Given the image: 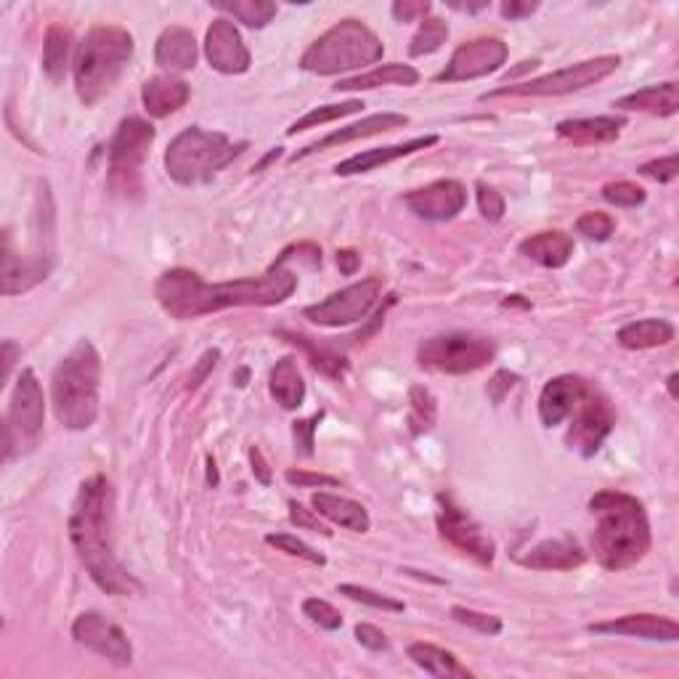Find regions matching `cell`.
Segmentation results:
<instances>
[{
  "label": "cell",
  "instance_id": "48",
  "mask_svg": "<svg viewBox=\"0 0 679 679\" xmlns=\"http://www.w3.org/2000/svg\"><path fill=\"white\" fill-rule=\"evenodd\" d=\"M638 173L645 175V179L656 181V183H671V181L677 179V173H679V157L677 155L658 157V160H651V162L640 165Z\"/></svg>",
  "mask_w": 679,
  "mask_h": 679
},
{
  "label": "cell",
  "instance_id": "32",
  "mask_svg": "<svg viewBox=\"0 0 679 679\" xmlns=\"http://www.w3.org/2000/svg\"><path fill=\"white\" fill-rule=\"evenodd\" d=\"M409 658H412L420 669H425L427 675H433L438 679H473L475 677L468 666H462L460 660H457L454 653L444 651V647H438V645H431V642H414V645H409Z\"/></svg>",
  "mask_w": 679,
  "mask_h": 679
},
{
  "label": "cell",
  "instance_id": "15",
  "mask_svg": "<svg viewBox=\"0 0 679 679\" xmlns=\"http://www.w3.org/2000/svg\"><path fill=\"white\" fill-rule=\"evenodd\" d=\"M72 638L85 651L96 653V656L109 660L112 666H131L133 664V645L128 634L122 632L114 621L101 616L99 610H85L72 623Z\"/></svg>",
  "mask_w": 679,
  "mask_h": 679
},
{
  "label": "cell",
  "instance_id": "27",
  "mask_svg": "<svg viewBox=\"0 0 679 679\" xmlns=\"http://www.w3.org/2000/svg\"><path fill=\"white\" fill-rule=\"evenodd\" d=\"M197 40H194V33L186 27H168L160 35L155 48V61L157 66L168 70L170 75L173 72H189L197 66Z\"/></svg>",
  "mask_w": 679,
  "mask_h": 679
},
{
  "label": "cell",
  "instance_id": "40",
  "mask_svg": "<svg viewBox=\"0 0 679 679\" xmlns=\"http://www.w3.org/2000/svg\"><path fill=\"white\" fill-rule=\"evenodd\" d=\"M446 38H449V24L438 16H427L422 20L417 35L412 38V46H409V53L412 57H427V53H436L440 46H444Z\"/></svg>",
  "mask_w": 679,
  "mask_h": 679
},
{
  "label": "cell",
  "instance_id": "10",
  "mask_svg": "<svg viewBox=\"0 0 679 679\" xmlns=\"http://www.w3.org/2000/svg\"><path fill=\"white\" fill-rule=\"evenodd\" d=\"M43 425H46L43 388L33 369H22L3 422V462L22 451V446H33L43 433Z\"/></svg>",
  "mask_w": 679,
  "mask_h": 679
},
{
  "label": "cell",
  "instance_id": "34",
  "mask_svg": "<svg viewBox=\"0 0 679 679\" xmlns=\"http://www.w3.org/2000/svg\"><path fill=\"white\" fill-rule=\"evenodd\" d=\"M675 324L666 319H642L619 329V345L627 351H651L675 340Z\"/></svg>",
  "mask_w": 679,
  "mask_h": 679
},
{
  "label": "cell",
  "instance_id": "5",
  "mask_svg": "<svg viewBox=\"0 0 679 679\" xmlns=\"http://www.w3.org/2000/svg\"><path fill=\"white\" fill-rule=\"evenodd\" d=\"M133 59V35L118 24H99L81 40L75 53V90L85 107L107 99Z\"/></svg>",
  "mask_w": 679,
  "mask_h": 679
},
{
  "label": "cell",
  "instance_id": "1",
  "mask_svg": "<svg viewBox=\"0 0 679 679\" xmlns=\"http://www.w3.org/2000/svg\"><path fill=\"white\" fill-rule=\"evenodd\" d=\"M295 253L298 244L287 247L279 255V260L271 263V268L260 277L216 281V284L205 281L189 268H170L157 279L155 298L165 314L179 322L199 319V316L240 308V305H258V308L281 305L298 290V274L287 268V263L295 258Z\"/></svg>",
  "mask_w": 679,
  "mask_h": 679
},
{
  "label": "cell",
  "instance_id": "31",
  "mask_svg": "<svg viewBox=\"0 0 679 679\" xmlns=\"http://www.w3.org/2000/svg\"><path fill=\"white\" fill-rule=\"evenodd\" d=\"M72 53H77L72 29H66L64 24H51L46 33V43H43V70L53 83L64 81L70 64H75Z\"/></svg>",
  "mask_w": 679,
  "mask_h": 679
},
{
  "label": "cell",
  "instance_id": "33",
  "mask_svg": "<svg viewBox=\"0 0 679 679\" xmlns=\"http://www.w3.org/2000/svg\"><path fill=\"white\" fill-rule=\"evenodd\" d=\"M420 83V72L414 70L412 64H380L369 72H361L356 77H348V81H340L338 85H332L335 90H372L380 88V85H417Z\"/></svg>",
  "mask_w": 679,
  "mask_h": 679
},
{
  "label": "cell",
  "instance_id": "41",
  "mask_svg": "<svg viewBox=\"0 0 679 679\" xmlns=\"http://www.w3.org/2000/svg\"><path fill=\"white\" fill-rule=\"evenodd\" d=\"M338 595L353 599V603L369 605V608H375V610H390V614H401V610H403L401 599H396V597H390V595H383V592L369 590V586L340 584L338 586Z\"/></svg>",
  "mask_w": 679,
  "mask_h": 679
},
{
  "label": "cell",
  "instance_id": "52",
  "mask_svg": "<svg viewBox=\"0 0 679 679\" xmlns=\"http://www.w3.org/2000/svg\"><path fill=\"white\" fill-rule=\"evenodd\" d=\"M284 478L298 488H316V486H340L338 478L324 473H305V470H287Z\"/></svg>",
  "mask_w": 679,
  "mask_h": 679
},
{
  "label": "cell",
  "instance_id": "13",
  "mask_svg": "<svg viewBox=\"0 0 679 679\" xmlns=\"http://www.w3.org/2000/svg\"><path fill=\"white\" fill-rule=\"evenodd\" d=\"M438 512H436V525L440 539L449 542L451 547L460 549L462 555L473 558L478 566L492 568L494 558H497V544L492 536L483 531V525L470 516L468 510H462L454 499L438 494Z\"/></svg>",
  "mask_w": 679,
  "mask_h": 679
},
{
  "label": "cell",
  "instance_id": "22",
  "mask_svg": "<svg viewBox=\"0 0 679 679\" xmlns=\"http://www.w3.org/2000/svg\"><path fill=\"white\" fill-rule=\"evenodd\" d=\"M590 383L579 375H560L542 388L539 396V420L544 427H558L568 420L571 409L577 407Z\"/></svg>",
  "mask_w": 679,
  "mask_h": 679
},
{
  "label": "cell",
  "instance_id": "12",
  "mask_svg": "<svg viewBox=\"0 0 679 679\" xmlns=\"http://www.w3.org/2000/svg\"><path fill=\"white\" fill-rule=\"evenodd\" d=\"M157 131L151 122L141 118H125L109 141V179L112 186H120L122 192L138 189V168L149 155L155 144Z\"/></svg>",
  "mask_w": 679,
  "mask_h": 679
},
{
  "label": "cell",
  "instance_id": "14",
  "mask_svg": "<svg viewBox=\"0 0 679 679\" xmlns=\"http://www.w3.org/2000/svg\"><path fill=\"white\" fill-rule=\"evenodd\" d=\"M383 295V281L380 277H366L356 281V284H348L342 290L332 292L322 303L308 305L303 311L305 319H311L319 327H348V324H356L369 314L377 305V300Z\"/></svg>",
  "mask_w": 679,
  "mask_h": 679
},
{
  "label": "cell",
  "instance_id": "24",
  "mask_svg": "<svg viewBox=\"0 0 679 679\" xmlns=\"http://www.w3.org/2000/svg\"><path fill=\"white\" fill-rule=\"evenodd\" d=\"M189 96H192L189 83L175 75H157L151 77V81H146L144 88H141L144 109L157 120L170 118V114L179 112L181 107H186Z\"/></svg>",
  "mask_w": 679,
  "mask_h": 679
},
{
  "label": "cell",
  "instance_id": "47",
  "mask_svg": "<svg viewBox=\"0 0 679 679\" xmlns=\"http://www.w3.org/2000/svg\"><path fill=\"white\" fill-rule=\"evenodd\" d=\"M475 189H478L481 216L486 218L488 223H499V220L505 218V210H507L505 197H501L497 189L488 186V183H483V181H478V186H475Z\"/></svg>",
  "mask_w": 679,
  "mask_h": 679
},
{
  "label": "cell",
  "instance_id": "61",
  "mask_svg": "<svg viewBox=\"0 0 679 679\" xmlns=\"http://www.w3.org/2000/svg\"><path fill=\"white\" fill-rule=\"evenodd\" d=\"M207 481H210L213 486L218 483V470H216V460H213V457H207Z\"/></svg>",
  "mask_w": 679,
  "mask_h": 679
},
{
  "label": "cell",
  "instance_id": "53",
  "mask_svg": "<svg viewBox=\"0 0 679 679\" xmlns=\"http://www.w3.org/2000/svg\"><path fill=\"white\" fill-rule=\"evenodd\" d=\"M356 640H359V645L366 647V651H375V653L388 651L390 647V642H388V638H385L383 629L372 627V623H359Z\"/></svg>",
  "mask_w": 679,
  "mask_h": 679
},
{
  "label": "cell",
  "instance_id": "23",
  "mask_svg": "<svg viewBox=\"0 0 679 679\" xmlns=\"http://www.w3.org/2000/svg\"><path fill=\"white\" fill-rule=\"evenodd\" d=\"M438 141L440 138L436 136V133H431V136L403 141V144H390V146H377V149H366V151H361V155H353V157H348V160L335 165V173L338 175L369 173V170H377V168H383V165L401 160V157L414 155V151L427 149V146H436Z\"/></svg>",
  "mask_w": 679,
  "mask_h": 679
},
{
  "label": "cell",
  "instance_id": "11",
  "mask_svg": "<svg viewBox=\"0 0 679 679\" xmlns=\"http://www.w3.org/2000/svg\"><path fill=\"white\" fill-rule=\"evenodd\" d=\"M568 422H571L566 433L568 449H573L584 460H590V457H595L603 449L605 438L614 433L616 409L608 396L590 383V388L584 390V396H581L577 407L568 414Z\"/></svg>",
  "mask_w": 679,
  "mask_h": 679
},
{
  "label": "cell",
  "instance_id": "59",
  "mask_svg": "<svg viewBox=\"0 0 679 679\" xmlns=\"http://www.w3.org/2000/svg\"><path fill=\"white\" fill-rule=\"evenodd\" d=\"M16 345L11 340H5L3 342V380H9V375H11V366H14V361H16Z\"/></svg>",
  "mask_w": 679,
  "mask_h": 679
},
{
  "label": "cell",
  "instance_id": "36",
  "mask_svg": "<svg viewBox=\"0 0 679 679\" xmlns=\"http://www.w3.org/2000/svg\"><path fill=\"white\" fill-rule=\"evenodd\" d=\"M277 335L279 338H284L287 342H292V345L303 348L305 356H308L311 361V366L319 369L322 375L332 377V380H342V377H345V372H348L345 353L335 351V348H329V345H322V342L305 338V335H300V332H284V329H279Z\"/></svg>",
  "mask_w": 679,
  "mask_h": 679
},
{
  "label": "cell",
  "instance_id": "60",
  "mask_svg": "<svg viewBox=\"0 0 679 679\" xmlns=\"http://www.w3.org/2000/svg\"><path fill=\"white\" fill-rule=\"evenodd\" d=\"M457 11H468V14H475V11L488 9V0H481V3H451Z\"/></svg>",
  "mask_w": 679,
  "mask_h": 679
},
{
  "label": "cell",
  "instance_id": "58",
  "mask_svg": "<svg viewBox=\"0 0 679 679\" xmlns=\"http://www.w3.org/2000/svg\"><path fill=\"white\" fill-rule=\"evenodd\" d=\"M338 266H340V274H345V277H353V274H356L359 266H361V255L356 253V250H340Z\"/></svg>",
  "mask_w": 679,
  "mask_h": 679
},
{
  "label": "cell",
  "instance_id": "25",
  "mask_svg": "<svg viewBox=\"0 0 679 679\" xmlns=\"http://www.w3.org/2000/svg\"><path fill=\"white\" fill-rule=\"evenodd\" d=\"M623 125H627V120L619 118V114H599V118L562 120L555 131H558L560 138L571 141L577 146H599L614 144Z\"/></svg>",
  "mask_w": 679,
  "mask_h": 679
},
{
  "label": "cell",
  "instance_id": "28",
  "mask_svg": "<svg viewBox=\"0 0 679 679\" xmlns=\"http://www.w3.org/2000/svg\"><path fill=\"white\" fill-rule=\"evenodd\" d=\"M311 505H314V510L319 512L322 518H327L329 523L353 531V534H366L372 525L369 512H366L364 505H359V501L353 499L338 497V494L316 492L314 497H311Z\"/></svg>",
  "mask_w": 679,
  "mask_h": 679
},
{
  "label": "cell",
  "instance_id": "49",
  "mask_svg": "<svg viewBox=\"0 0 679 679\" xmlns=\"http://www.w3.org/2000/svg\"><path fill=\"white\" fill-rule=\"evenodd\" d=\"M287 507H290V520L298 525V529L314 531V534H322V536H332L329 525L322 523V516L316 510H305V507L298 505L295 499H292Z\"/></svg>",
  "mask_w": 679,
  "mask_h": 679
},
{
  "label": "cell",
  "instance_id": "56",
  "mask_svg": "<svg viewBox=\"0 0 679 679\" xmlns=\"http://www.w3.org/2000/svg\"><path fill=\"white\" fill-rule=\"evenodd\" d=\"M499 11L505 20L520 22V20H525V16L534 14V11H539V3H520V0H510V3H501Z\"/></svg>",
  "mask_w": 679,
  "mask_h": 679
},
{
  "label": "cell",
  "instance_id": "16",
  "mask_svg": "<svg viewBox=\"0 0 679 679\" xmlns=\"http://www.w3.org/2000/svg\"><path fill=\"white\" fill-rule=\"evenodd\" d=\"M507 61V43L499 38H475L462 43L451 53L446 70L436 75L438 83H464L499 72Z\"/></svg>",
  "mask_w": 679,
  "mask_h": 679
},
{
  "label": "cell",
  "instance_id": "51",
  "mask_svg": "<svg viewBox=\"0 0 679 679\" xmlns=\"http://www.w3.org/2000/svg\"><path fill=\"white\" fill-rule=\"evenodd\" d=\"M390 11L399 22H422L433 11V3H427V0H399V3L390 5Z\"/></svg>",
  "mask_w": 679,
  "mask_h": 679
},
{
  "label": "cell",
  "instance_id": "50",
  "mask_svg": "<svg viewBox=\"0 0 679 679\" xmlns=\"http://www.w3.org/2000/svg\"><path fill=\"white\" fill-rule=\"evenodd\" d=\"M322 420H324V412L314 414L311 420H300V422H295V425H292V436H295L298 451L303 457L314 454V433H316V427H319Z\"/></svg>",
  "mask_w": 679,
  "mask_h": 679
},
{
  "label": "cell",
  "instance_id": "7",
  "mask_svg": "<svg viewBox=\"0 0 679 679\" xmlns=\"http://www.w3.org/2000/svg\"><path fill=\"white\" fill-rule=\"evenodd\" d=\"M244 149H247L244 141L234 144L223 133L192 125L168 144L165 170L179 186H199V183L216 179L220 170L234 162Z\"/></svg>",
  "mask_w": 679,
  "mask_h": 679
},
{
  "label": "cell",
  "instance_id": "9",
  "mask_svg": "<svg viewBox=\"0 0 679 679\" xmlns=\"http://www.w3.org/2000/svg\"><path fill=\"white\" fill-rule=\"evenodd\" d=\"M621 59L619 57H597L579 61V64L566 66V70L549 72V75L536 77V81H525L520 85H501V88L492 90V94H483L481 99H501V96H531V99H547V96H566L573 90H584L590 85L605 81L608 75H614L619 70Z\"/></svg>",
  "mask_w": 679,
  "mask_h": 679
},
{
  "label": "cell",
  "instance_id": "62",
  "mask_svg": "<svg viewBox=\"0 0 679 679\" xmlns=\"http://www.w3.org/2000/svg\"><path fill=\"white\" fill-rule=\"evenodd\" d=\"M505 305L510 308V305H520V308H531V303H525V300H520V295H512L505 300Z\"/></svg>",
  "mask_w": 679,
  "mask_h": 679
},
{
  "label": "cell",
  "instance_id": "20",
  "mask_svg": "<svg viewBox=\"0 0 679 679\" xmlns=\"http://www.w3.org/2000/svg\"><path fill=\"white\" fill-rule=\"evenodd\" d=\"M590 632L595 634H619V638H640L651 642H677L679 623L675 619L656 614H629L614 621L590 623Z\"/></svg>",
  "mask_w": 679,
  "mask_h": 679
},
{
  "label": "cell",
  "instance_id": "21",
  "mask_svg": "<svg viewBox=\"0 0 679 679\" xmlns=\"http://www.w3.org/2000/svg\"><path fill=\"white\" fill-rule=\"evenodd\" d=\"M51 274V255H16L11 244L3 247V271H0V292L22 295L38 287Z\"/></svg>",
  "mask_w": 679,
  "mask_h": 679
},
{
  "label": "cell",
  "instance_id": "55",
  "mask_svg": "<svg viewBox=\"0 0 679 679\" xmlns=\"http://www.w3.org/2000/svg\"><path fill=\"white\" fill-rule=\"evenodd\" d=\"M516 383H518V375H512V372H497V375L492 377V383H488V396H492V401L501 403L507 390H510Z\"/></svg>",
  "mask_w": 679,
  "mask_h": 679
},
{
  "label": "cell",
  "instance_id": "46",
  "mask_svg": "<svg viewBox=\"0 0 679 679\" xmlns=\"http://www.w3.org/2000/svg\"><path fill=\"white\" fill-rule=\"evenodd\" d=\"M303 614L308 616V621H314L316 627L327 629V632H335V629L342 627V616L327 603V599L308 597L303 603Z\"/></svg>",
  "mask_w": 679,
  "mask_h": 679
},
{
  "label": "cell",
  "instance_id": "35",
  "mask_svg": "<svg viewBox=\"0 0 679 679\" xmlns=\"http://www.w3.org/2000/svg\"><path fill=\"white\" fill-rule=\"evenodd\" d=\"M268 388H271V396L277 399L279 407L287 409V412H295V409L303 407L305 383L295 359L287 356L277 361V366L271 369V377H268Z\"/></svg>",
  "mask_w": 679,
  "mask_h": 679
},
{
  "label": "cell",
  "instance_id": "8",
  "mask_svg": "<svg viewBox=\"0 0 679 679\" xmlns=\"http://www.w3.org/2000/svg\"><path fill=\"white\" fill-rule=\"evenodd\" d=\"M497 356V345L492 338L478 332H440L422 340L417 361L422 369L440 372V375H470L488 366Z\"/></svg>",
  "mask_w": 679,
  "mask_h": 679
},
{
  "label": "cell",
  "instance_id": "45",
  "mask_svg": "<svg viewBox=\"0 0 679 679\" xmlns=\"http://www.w3.org/2000/svg\"><path fill=\"white\" fill-rule=\"evenodd\" d=\"M603 199L616 207H640V205H645L647 194H645V189L638 186V183L616 181V183H608V186H603Z\"/></svg>",
  "mask_w": 679,
  "mask_h": 679
},
{
  "label": "cell",
  "instance_id": "39",
  "mask_svg": "<svg viewBox=\"0 0 679 679\" xmlns=\"http://www.w3.org/2000/svg\"><path fill=\"white\" fill-rule=\"evenodd\" d=\"M409 403H412V412H409V431H412L414 436L433 431L438 417V407L431 390L422 388V385H412V390H409Z\"/></svg>",
  "mask_w": 679,
  "mask_h": 679
},
{
  "label": "cell",
  "instance_id": "37",
  "mask_svg": "<svg viewBox=\"0 0 679 679\" xmlns=\"http://www.w3.org/2000/svg\"><path fill=\"white\" fill-rule=\"evenodd\" d=\"M218 11L231 14L237 22L247 24L253 29H263L268 22H274L277 16V3H268V0H226V3H216Z\"/></svg>",
  "mask_w": 679,
  "mask_h": 679
},
{
  "label": "cell",
  "instance_id": "18",
  "mask_svg": "<svg viewBox=\"0 0 679 679\" xmlns=\"http://www.w3.org/2000/svg\"><path fill=\"white\" fill-rule=\"evenodd\" d=\"M205 57L220 75H244L253 64L250 48L244 46L240 29L229 20H216L207 27Z\"/></svg>",
  "mask_w": 679,
  "mask_h": 679
},
{
  "label": "cell",
  "instance_id": "38",
  "mask_svg": "<svg viewBox=\"0 0 679 679\" xmlns=\"http://www.w3.org/2000/svg\"><path fill=\"white\" fill-rule=\"evenodd\" d=\"M364 107L366 104L361 99H351V101H342V104H327V107H316V109H311L308 114H303V118L292 122V128L287 131V136H295V133L311 131V128H322V125H327V122L348 118V114H356Z\"/></svg>",
  "mask_w": 679,
  "mask_h": 679
},
{
  "label": "cell",
  "instance_id": "29",
  "mask_svg": "<svg viewBox=\"0 0 679 679\" xmlns=\"http://www.w3.org/2000/svg\"><path fill=\"white\" fill-rule=\"evenodd\" d=\"M614 107L623 109V112H645L656 114V118H671L679 109V85L675 81L651 85V88H642L623 96Z\"/></svg>",
  "mask_w": 679,
  "mask_h": 679
},
{
  "label": "cell",
  "instance_id": "63",
  "mask_svg": "<svg viewBox=\"0 0 679 679\" xmlns=\"http://www.w3.org/2000/svg\"><path fill=\"white\" fill-rule=\"evenodd\" d=\"M666 385H669L671 399H677V375H671V377H669V383H666Z\"/></svg>",
  "mask_w": 679,
  "mask_h": 679
},
{
  "label": "cell",
  "instance_id": "43",
  "mask_svg": "<svg viewBox=\"0 0 679 679\" xmlns=\"http://www.w3.org/2000/svg\"><path fill=\"white\" fill-rule=\"evenodd\" d=\"M577 231L590 242H608L616 234V220L608 213H584L577 220Z\"/></svg>",
  "mask_w": 679,
  "mask_h": 679
},
{
  "label": "cell",
  "instance_id": "19",
  "mask_svg": "<svg viewBox=\"0 0 679 679\" xmlns=\"http://www.w3.org/2000/svg\"><path fill=\"white\" fill-rule=\"evenodd\" d=\"M407 125H409V118H407V114H399V112L372 114V118H364L361 122H353V125L340 128V131H332V133H329V136H324V138H319V141H314V144L305 146V149L295 151V155L290 157V162L305 160V157L316 155V151L329 149V146H342V144H351V141H359V138L380 136V133L399 131V128H407Z\"/></svg>",
  "mask_w": 679,
  "mask_h": 679
},
{
  "label": "cell",
  "instance_id": "4",
  "mask_svg": "<svg viewBox=\"0 0 679 679\" xmlns=\"http://www.w3.org/2000/svg\"><path fill=\"white\" fill-rule=\"evenodd\" d=\"M101 356L90 340H81L53 369L51 403L59 425L88 431L99 417Z\"/></svg>",
  "mask_w": 679,
  "mask_h": 679
},
{
  "label": "cell",
  "instance_id": "44",
  "mask_svg": "<svg viewBox=\"0 0 679 679\" xmlns=\"http://www.w3.org/2000/svg\"><path fill=\"white\" fill-rule=\"evenodd\" d=\"M266 544L277 547L279 553H287L290 558H300V560L311 562V566H324V562H327V558H324L322 553H316L314 547H308V544L300 542L298 536H292V534H268Z\"/></svg>",
  "mask_w": 679,
  "mask_h": 679
},
{
  "label": "cell",
  "instance_id": "26",
  "mask_svg": "<svg viewBox=\"0 0 679 679\" xmlns=\"http://www.w3.org/2000/svg\"><path fill=\"white\" fill-rule=\"evenodd\" d=\"M584 560V549L573 539L562 536V539H547L536 544L518 562L525 568H534V571H573Z\"/></svg>",
  "mask_w": 679,
  "mask_h": 679
},
{
  "label": "cell",
  "instance_id": "54",
  "mask_svg": "<svg viewBox=\"0 0 679 679\" xmlns=\"http://www.w3.org/2000/svg\"><path fill=\"white\" fill-rule=\"evenodd\" d=\"M218 359H220V353L216 351V348H213V351H207L205 356L199 359L197 369H194V372H192V377H189V390H194L199 383H205V377L210 375V369H216Z\"/></svg>",
  "mask_w": 679,
  "mask_h": 679
},
{
  "label": "cell",
  "instance_id": "42",
  "mask_svg": "<svg viewBox=\"0 0 679 679\" xmlns=\"http://www.w3.org/2000/svg\"><path fill=\"white\" fill-rule=\"evenodd\" d=\"M451 619L460 621L462 627L473 629V632L486 634V638H497V634H501V629H505L499 616L481 614V610L464 608V605H454V608H451Z\"/></svg>",
  "mask_w": 679,
  "mask_h": 679
},
{
  "label": "cell",
  "instance_id": "17",
  "mask_svg": "<svg viewBox=\"0 0 679 679\" xmlns=\"http://www.w3.org/2000/svg\"><path fill=\"white\" fill-rule=\"evenodd\" d=\"M403 202H407V207L417 218L431 220V223H444V220L457 218L464 210V205H468V189L454 179L433 181L427 186L409 192Z\"/></svg>",
  "mask_w": 679,
  "mask_h": 679
},
{
  "label": "cell",
  "instance_id": "2",
  "mask_svg": "<svg viewBox=\"0 0 679 679\" xmlns=\"http://www.w3.org/2000/svg\"><path fill=\"white\" fill-rule=\"evenodd\" d=\"M114 492L104 475L81 483L70 516V542L99 590L112 597H133L144 584L114 555Z\"/></svg>",
  "mask_w": 679,
  "mask_h": 679
},
{
  "label": "cell",
  "instance_id": "57",
  "mask_svg": "<svg viewBox=\"0 0 679 679\" xmlns=\"http://www.w3.org/2000/svg\"><path fill=\"white\" fill-rule=\"evenodd\" d=\"M250 462H253L255 478H258L263 486H268V483H271V468H268V462L263 460V451L258 449V446H253V449H250Z\"/></svg>",
  "mask_w": 679,
  "mask_h": 679
},
{
  "label": "cell",
  "instance_id": "6",
  "mask_svg": "<svg viewBox=\"0 0 679 679\" xmlns=\"http://www.w3.org/2000/svg\"><path fill=\"white\" fill-rule=\"evenodd\" d=\"M385 53L383 40L361 20H342L319 35L300 57V70L311 75H342L356 72L380 61Z\"/></svg>",
  "mask_w": 679,
  "mask_h": 679
},
{
  "label": "cell",
  "instance_id": "3",
  "mask_svg": "<svg viewBox=\"0 0 679 679\" xmlns=\"http://www.w3.org/2000/svg\"><path fill=\"white\" fill-rule=\"evenodd\" d=\"M592 516L597 518L592 549L608 571H627L651 553V520L638 497L605 488L590 499Z\"/></svg>",
  "mask_w": 679,
  "mask_h": 679
},
{
  "label": "cell",
  "instance_id": "30",
  "mask_svg": "<svg viewBox=\"0 0 679 679\" xmlns=\"http://www.w3.org/2000/svg\"><path fill=\"white\" fill-rule=\"evenodd\" d=\"M518 250L544 268H562L573 255V240L566 231H539L520 242Z\"/></svg>",
  "mask_w": 679,
  "mask_h": 679
}]
</instances>
